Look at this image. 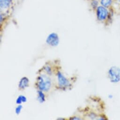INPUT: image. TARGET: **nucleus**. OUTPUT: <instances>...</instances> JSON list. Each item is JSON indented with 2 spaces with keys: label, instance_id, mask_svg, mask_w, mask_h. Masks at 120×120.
<instances>
[{
  "label": "nucleus",
  "instance_id": "obj_1",
  "mask_svg": "<svg viewBox=\"0 0 120 120\" xmlns=\"http://www.w3.org/2000/svg\"><path fill=\"white\" fill-rule=\"evenodd\" d=\"M97 20L107 25L111 23L112 18L114 12L113 9H108L101 5H99L95 11Z\"/></svg>",
  "mask_w": 120,
  "mask_h": 120
},
{
  "label": "nucleus",
  "instance_id": "obj_2",
  "mask_svg": "<svg viewBox=\"0 0 120 120\" xmlns=\"http://www.w3.org/2000/svg\"><path fill=\"white\" fill-rule=\"evenodd\" d=\"M51 85L50 79L46 75H42L37 78V85L38 89L42 91H48Z\"/></svg>",
  "mask_w": 120,
  "mask_h": 120
},
{
  "label": "nucleus",
  "instance_id": "obj_3",
  "mask_svg": "<svg viewBox=\"0 0 120 120\" xmlns=\"http://www.w3.org/2000/svg\"><path fill=\"white\" fill-rule=\"evenodd\" d=\"M108 78L112 83H116L120 82V68L117 66H112L107 72Z\"/></svg>",
  "mask_w": 120,
  "mask_h": 120
},
{
  "label": "nucleus",
  "instance_id": "obj_4",
  "mask_svg": "<svg viewBox=\"0 0 120 120\" xmlns=\"http://www.w3.org/2000/svg\"><path fill=\"white\" fill-rule=\"evenodd\" d=\"M13 5V0H0L1 13L7 15L12 9Z\"/></svg>",
  "mask_w": 120,
  "mask_h": 120
},
{
  "label": "nucleus",
  "instance_id": "obj_5",
  "mask_svg": "<svg viewBox=\"0 0 120 120\" xmlns=\"http://www.w3.org/2000/svg\"><path fill=\"white\" fill-rule=\"evenodd\" d=\"M59 42V39L58 35L55 33L50 34L46 39V43L53 47L56 46Z\"/></svg>",
  "mask_w": 120,
  "mask_h": 120
},
{
  "label": "nucleus",
  "instance_id": "obj_6",
  "mask_svg": "<svg viewBox=\"0 0 120 120\" xmlns=\"http://www.w3.org/2000/svg\"><path fill=\"white\" fill-rule=\"evenodd\" d=\"M57 75L58 83L60 87L62 88H66L70 86V83L69 81L62 75V73L58 72Z\"/></svg>",
  "mask_w": 120,
  "mask_h": 120
},
{
  "label": "nucleus",
  "instance_id": "obj_7",
  "mask_svg": "<svg viewBox=\"0 0 120 120\" xmlns=\"http://www.w3.org/2000/svg\"><path fill=\"white\" fill-rule=\"evenodd\" d=\"M100 5H101L108 9H113V0H98Z\"/></svg>",
  "mask_w": 120,
  "mask_h": 120
},
{
  "label": "nucleus",
  "instance_id": "obj_8",
  "mask_svg": "<svg viewBox=\"0 0 120 120\" xmlns=\"http://www.w3.org/2000/svg\"><path fill=\"white\" fill-rule=\"evenodd\" d=\"M29 86V80L26 77H23L20 81L19 87L20 90H24Z\"/></svg>",
  "mask_w": 120,
  "mask_h": 120
},
{
  "label": "nucleus",
  "instance_id": "obj_9",
  "mask_svg": "<svg viewBox=\"0 0 120 120\" xmlns=\"http://www.w3.org/2000/svg\"><path fill=\"white\" fill-rule=\"evenodd\" d=\"M90 5L91 9L95 12L97 8L100 5L98 0H89Z\"/></svg>",
  "mask_w": 120,
  "mask_h": 120
},
{
  "label": "nucleus",
  "instance_id": "obj_10",
  "mask_svg": "<svg viewBox=\"0 0 120 120\" xmlns=\"http://www.w3.org/2000/svg\"><path fill=\"white\" fill-rule=\"evenodd\" d=\"M37 100L40 103H42L45 101V96L42 91L40 90L38 91Z\"/></svg>",
  "mask_w": 120,
  "mask_h": 120
},
{
  "label": "nucleus",
  "instance_id": "obj_11",
  "mask_svg": "<svg viewBox=\"0 0 120 120\" xmlns=\"http://www.w3.org/2000/svg\"><path fill=\"white\" fill-rule=\"evenodd\" d=\"M27 101L26 98L23 95L19 96L17 100H16V104H21L22 103H25Z\"/></svg>",
  "mask_w": 120,
  "mask_h": 120
},
{
  "label": "nucleus",
  "instance_id": "obj_12",
  "mask_svg": "<svg viewBox=\"0 0 120 120\" xmlns=\"http://www.w3.org/2000/svg\"><path fill=\"white\" fill-rule=\"evenodd\" d=\"M23 107H22V105H18L15 109V112L17 114H19L20 113V112H21V110L22 109Z\"/></svg>",
  "mask_w": 120,
  "mask_h": 120
},
{
  "label": "nucleus",
  "instance_id": "obj_13",
  "mask_svg": "<svg viewBox=\"0 0 120 120\" xmlns=\"http://www.w3.org/2000/svg\"><path fill=\"white\" fill-rule=\"evenodd\" d=\"M45 71L47 72V73L49 75H50L51 74V69L49 67V66H47L45 68Z\"/></svg>",
  "mask_w": 120,
  "mask_h": 120
},
{
  "label": "nucleus",
  "instance_id": "obj_14",
  "mask_svg": "<svg viewBox=\"0 0 120 120\" xmlns=\"http://www.w3.org/2000/svg\"><path fill=\"white\" fill-rule=\"evenodd\" d=\"M114 1V3H115L116 4H117L119 6H120V0H113Z\"/></svg>",
  "mask_w": 120,
  "mask_h": 120
},
{
  "label": "nucleus",
  "instance_id": "obj_15",
  "mask_svg": "<svg viewBox=\"0 0 120 120\" xmlns=\"http://www.w3.org/2000/svg\"><path fill=\"white\" fill-rule=\"evenodd\" d=\"M108 97H109V98L110 99H112V98L113 96H112V95H109L108 96Z\"/></svg>",
  "mask_w": 120,
  "mask_h": 120
},
{
  "label": "nucleus",
  "instance_id": "obj_16",
  "mask_svg": "<svg viewBox=\"0 0 120 120\" xmlns=\"http://www.w3.org/2000/svg\"><path fill=\"white\" fill-rule=\"evenodd\" d=\"M119 8H120V6H119Z\"/></svg>",
  "mask_w": 120,
  "mask_h": 120
},
{
  "label": "nucleus",
  "instance_id": "obj_17",
  "mask_svg": "<svg viewBox=\"0 0 120 120\" xmlns=\"http://www.w3.org/2000/svg\"><path fill=\"white\" fill-rule=\"evenodd\" d=\"M88 1H89V0H88Z\"/></svg>",
  "mask_w": 120,
  "mask_h": 120
}]
</instances>
